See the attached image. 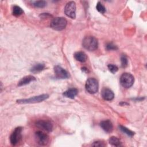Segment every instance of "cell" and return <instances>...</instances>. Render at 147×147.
Here are the masks:
<instances>
[{
	"label": "cell",
	"mask_w": 147,
	"mask_h": 147,
	"mask_svg": "<svg viewBox=\"0 0 147 147\" xmlns=\"http://www.w3.org/2000/svg\"><path fill=\"white\" fill-rule=\"evenodd\" d=\"M83 47L90 51H93L97 49L98 43L97 39L93 36L86 37L82 42Z\"/></svg>",
	"instance_id": "cell-1"
},
{
	"label": "cell",
	"mask_w": 147,
	"mask_h": 147,
	"mask_svg": "<svg viewBox=\"0 0 147 147\" xmlns=\"http://www.w3.org/2000/svg\"><path fill=\"white\" fill-rule=\"evenodd\" d=\"M67 24V21L63 17H56L51 22V27L56 30H61L64 29Z\"/></svg>",
	"instance_id": "cell-2"
},
{
	"label": "cell",
	"mask_w": 147,
	"mask_h": 147,
	"mask_svg": "<svg viewBox=\"0 0 147 147\" xmlns=\"http://www.w3.org/2000/svg\"><path fill=\"white\" fill-rule=\"evenodd\" d=\"M49 95L48 94H42L38 96H34L31 97L28 99H18L17 100V102L21 104L24 103H34L42 102L43 100L48 98Z\"/></svg>",
	"instance_id": "cell-3"
},
{
	"label": "cell",
	"mask_w": 147,
	"mask_h": 147,
	"mask_svg": "<svg viewBox=\"0 0 147 147\" xmlns=\"http://www.w3.org/2000/svg\"><path fill=\"white\" fill-rule=\"evenodd\" d=\"M134 76L129 73H123L120 78V83L122 87L128 88L134 83Z\"/></svg>",
	"instance_id": "cell-4"
},
{
	"label": "cell",
	"mask_w": 147,
	"mask_h": 147,
	"mask_svg": "<svg viewBox=\"0 0 147 147\" xmlns=\"http://www.w3.org/2000/svg\"><path fill=\"white\" fill-rule=\"evenodd\" d=\"M86 89L90 94H95L98 90V82L95 78H89L86 83Z\"/></svg>",
	"instance_id": "cell-5"
},
{
	"label": "cell",
	"mask_w": 147,
	"mask_h": 147,
	"mask_svg": "<svg viewBox=\"0 0 147 147\" xmlns=\"http://www.w3.org/2000/svg\"><path fill=\"white\" fill-rule=\"evenodd\" d=\"M64 13L67 16L72 19L76 17V4L74 1L68 2L64 7Z\"/></svg>",
	"instance_id": "cell-6"
},
{
	"label": "cell",
	"mask_w": 147,
	"mask_h": 147,
	"mask_svg": "<svg viewBox=\"0 0 147 147\" xmlns=\"http://www.w3.org/2000/svg\"><path fill=\"white\" fill-rule=\"evenodd\" d=\"M22 130V128L21 127H17L11 133L10 137V141L12 145H17L21 140Z\"/></svg>",
	"instance_id": "cell-7"
},
{
	"label": "cell",
	"mask_w": 147,
	"mask_h": 147,
	"mask_svg": "<svg viewBox=\"0 0 147 147\" xmlns=\"http://www.w3.org/2000/svg\"><path fill=\"white\" fill-rule=\"evenodd\" d=\"M35 137L37 144L40 145H47L49 140V136L41 131H37L35 133Z\"/></svg>",
	"instance_id": "cell-8"
},
{
	"label": "cell",
	"mask_w": 147,
	"mask_h": 147,
	"mask_svg": "<svg viewBox=\"0 0 147 147\" xmlns=\"http://www.w3.org/2000/svg\"><path fill=\"white\" fill-rule=\"evenodd\" d=\"M36 125L37 127L48 132L51 131L53 129L52 123L47 120H38L36 122Z\"/></svg>",
	"instance_id": "cell-9"
},
{
	"label": "cell",
	"mask_w": 147,
	"mask_h": 147,
	"mask_svg": "<svg viewBox=\"0 0 147 147\" xmlns=\"http://www.w3.org/2000/svg\"><path fill=\"white\" fill-rule=\"evenodd\" d=\"M54 72L57 78L60 79H66L69 77L68 72L59 65H56L54 67Z\"/></svg>",
	"instance_id": "cell-10"
},
{
	"label": "cell",
	"mask_w": 147,
	"mask_h": 147,
	"mask_svg": "<svg viewBox=\"0 0 147 147\" xmlns=\"http://www.w3.org/2000/svg\"><path fill=\"white\" fill-rule=\"evenodd\" d=\"M101 95L102 98L106 100H111L114 97L113 92L108 88H103L102 90Z\"/></svg>",
	"instance_id": "cell-11"
},
{
	"label": "cell",
	"mask_w": 147,
	"mask_h": 147,
	"mask_svg": "<svg viewBox=\"0 0 147 147\" xmlns=\"http://www.w3.org/2000/svg\"><path fill=\"white\" fill-rule=\"evenodd\" d=\"M100 126L106 133H111L113 129V126L110 120H105L100 123Z\"/></svg>",
	"instance_id": "cell-12"
},
{
	"label": "cell",
	"mask_w": 147,
	"mask_h": 147,
	"mask_svg": "<svg viewBox=\"0 0 147 147\" xmlns=\"http://www.w3.org/2000/svg\"><path fill=\"white\" fill-rule=\"evenodd\" d=\"M36 78L33 76L32 75H28L23 77L18 82V86H22L24 85H26L29 83H30L32 82L35 81Z\"/></svg>",
	"instance_id": "cell-13"
},
{
	"label": "cell",
	"mask_w": 147,
	"mask_h": 147,
	"mask_svg": "<svg viewBox=\"0 0 147 147\" xmlns=\"http://www.w3.org/2000/svg\"><path fill=\"white\" fill-rule=\"evenodd\" d=\"M78 92V91L76 88H69V89L67 90L65 92H64L63 95L64 96L67 97V98H71V99H74L75 98V96L76 95H77Z\"/></svg>",
	"instance_id": "cell-14"
},
{
	"label": "cell",
	"mask_w": 147,
	"mask_h": 147,
	"mask_svg": "<svg viewBox=\"0 0 147 147\" xmlns=\"http://www.w3.org/2000/svg\"><path fill=\"white\" fill-rule=\"evenodd\" d=\"M75 59L80 62H85L87 60V56L83 52H77L74 54Z\"/></svg>",
	"instance_id": "cell-15"
},
{
	"label": "cell",
	"mask_w": 147,
	"mask_h": 147,
	"mask_svg": "<svg viewBox=\"0 0 147 147\" xmlns=\"http://www.w3.org/2000/svg\"><path fill=\"white\" fill-rule=\"evenodd\" d=\"M45 68V65L42 63H38L33 65L31 69H30V72L34 74H36L38 72H41Z\"/></svg>",
	"instance_id": "cell-16"
},
{
	"label": "cell",
	"mask_w": 147,
	"mask_h": 147,
	"mask_svg": "<svg viewBox=\"0 0 147 147\" xmlns=\"http://www.w3.org/2000/svg\"><path fill=\"white\" fill-rule=\"evenodd\" d=\"M109 143L111 145L115 146H119L121 145V142L119 140V139L114 136H112L110 138Z\"/></svg>",
	"instance_id": "cell-17"
},
{
	"label": "cell",
	"mask_w": 147,
	"mask_h": 147,
	"mask_svg": "<svg viewBox=\"0 0 147 147\" xmlns=\"http://www.w3.org/2000/svg\"><path fill=\"white\" fill-rule=\"evenodd\" d=\"M24 13L23 10L18 6H14L13 9V14L16 17L21 16Z\"/></svg>",
	"instance_id": "cell-18"
},
{
	"label": "cell",
	"mask_w": 147,
	"mask_h": 147,
	"mask_svg": "<svg viewBox=\"0 0 147 147\" xmlns=\"http://www.w3.org/2000/svg\"><path fill=\"white\" fill-rule=\"evenodd\" d=\"M119 129H120L123 133H124L125 134H126V135H127V136H130V137H132V136H133L134 134V132H133V131L129 130V129H127V127H125V126H123L120 125V126H119Z\"/></svg>",
	"instance_id": "cell-19"
},
{
	"label": "cell",
	"mask_w": 147,
	"mask_h": 147,
	"mask_svg": "<svg viewBox=\"0 0 147 147\" xmlns=\"http://www.w3.org/2000/svg\"><path fill=\"white\" fill-rule=\"evenodd\" d=\"M32 3H33V6L38 8L44 7L47 5V2L45 1H36L33 2Z\"/></svg>",
	"instance_id": "cell-20"
},
{
	"label": "cell",
	"mask_w": 147,
	"mask_h": 147,
	"mask_svg": "<svg viewBox=\"0 0 147 147\" xmlns=\"http://www.w3.org/2000/svg\"><path fill=\"white\" fill-rule=\"evenodd\" d=\"M96 10L99 12H100V13H101L102 14H103V13H105L106 12V8H105V7L100 2H98L97 3L96 6Z\"/></svg>",
	"instance_id": "cell-21"
},
{
	"label": "cell",
	"mask_w": 147,
	"mask_h": 147,
	"mask_svg": "<svg viewBox=\"0 0 147 147\" xmlns=\"http://www.w3.org/2000/svg\"><path fill=\"white\" fill-rule=\"evenodd\" d=\"M108 69L113 74H115V72H117L118 70V68L117 66H116L115 65H114V64H109L108 65Z\"/></svg>",
	"instance_id": "cell-22"
},
{
	"label": "cell",
	"mask_w": 147,
	"mask_h": 147,
	"mask_svg": "<svg viewBox=\"0 0 147 147\" xmlns=\"http://www.w3.org/2000/svg\"><path fill=\"white\" fill-rule=\"evenodd\" d=\"M121 66L123 68H125L127 67V64H128V60L126 58V56H122L121 58Z\"/></svg>",
	"instance_id": "cell-23"
},
{
	"label": "cell",
	"mask_w": 147,
	"mask_h": 147,
	"mask_svg": "<svg viewBox=\"0 0 147 147\" xmlns=\"http://www.w3.org/2000/svg\"><path fill=\"white\" fill-rule=\"evenodd\" d=\"M106 49H107V50H109V51H110H110H111V50H117V49H118L117 47L115 45H114L113 43H112V42L108 43V44L106 45Z\"/></svg>",
	"instance_id": "cell-24"
},
{
	"label": "cell",
	"mask_w": 147,
	"mask_h": 147,
	"mask_svg": "<svg viewBox=\"0 0 147 147\" xmlns=\"http://www.w3.org/2000/svg\"><path fill=\"white\" fill-rule=\"evenodd\" d=\"M92 145L94 146H105V144L101 141H96V142H94Z\"/></svg>",
	"instance_id": "cell-25"
}]
</instances>
